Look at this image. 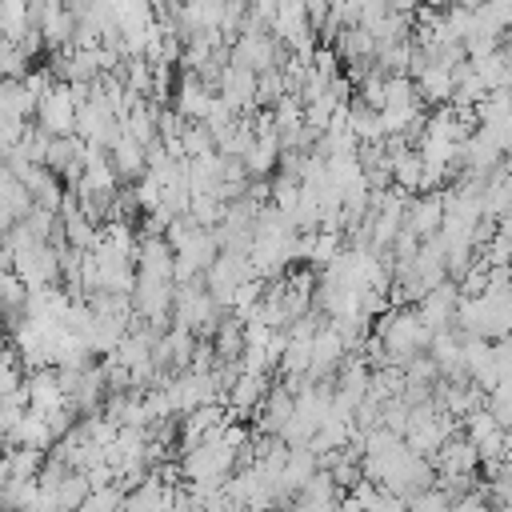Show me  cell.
I'll return each instance as SVG.
<instances>
[{"instance_id": "cell-11", "label": "cell", "mask_w": 512, "mask_h": 512, "mask_svg": "<svg viewBox=\"0 0 512 512\" xmlns=\"http://www.w3.org/2000/svg\"><path fill=\"white\" fill-rule=\"evenodd\" d=\"M244 344H248V336H244V320H240V316H232V312H224V316H220V324L212 328V356H216V364L240 360Z\"/></svg>"}, {"instance_id": "cell-20", "label": "cell", "mask_w": 512, "mask_h": 512, "mask_svg": "<svg viewBox=\"0 0 512 512\" xmlns=\"http://www.w3.org/2000/svg\"><path fill=\"white\" fill-rule=\"evenodd\" d=\"M240 4H248V0H240Z\"/></svg>"}, {"instance_id": "cell-5", "label": "cell", "mask_w": 512, "mask_h": 512, "mask_svg": "<svg viewBox=\"0 0 512 512\" xmlns=\"http://www.w3.org/2000/svg\"><path fill=\"white\" fill-rule=\"evenodd\" d=\"M456 300H460V288H456L452 280H444V284L428 288L412 308H416V316L424 320L428 332H444V328H452V320H456Z\"/></svg>"}, {"instance_id": "cell-8", "label": "cell", "mask_w": 512, "mask_h": 512, "mask_svg": "<svg viewBox=\"0 0 512 512\" xmlns=\"http://www.w3.org/2000/svg\"><path fill=\"white\" fill-rule=\"evenodd\" d=\"M212 96H216V92H212L200 76L180 72V76H176V84H172V96H168L172 104H168V108H172L176 116H184V120H204V108H208V100H212Z\"/></svg>"}, {"instance_id": "cell-17", "label": "cell", "mask_w": 512, "mask_h": 512, "mask_svg": "<svg viewBox=\"0 0 512 512\" xmlns=\"http://www.w3.org/2000/svg\"><path fill=\"white\" fill-rule=\"evenodd\" d=\"M448 512H492V504H488V496H484V484H480L476 492H468V496L452 500V504H448Z\"/></svg>"}, {"instance_id": "cell-14", "label": "cell", "mask_w": 512, "mask_h": 512, "mask_svg": "<svg viewBox=\"0 0 512 512\" xmlns=\"http://www.w3.org/2000/svg\"><path fill=\"white\" fill-rule=\"evenodd\" d=\"M32 12H28V0H0V36L12 40V44H24L32 36Z\"/></svg>"}, {"instance_id": "cell-15", "label": "cell", "mask_w": 512, "mask_h": 512, "mask_svg": "<svg viewBox=\"0 0 512 512\" xmlns=\"http://www.w3.org/2000/svg\"><path fill=\"white\" fill-rule=\"evenodd\" d=\"M28 304V288L12 268H0V320H16L24 316Z\"/></svg>"}, {"instance_id": "cell-2", "label": "cell", "mask_w": 512, "mask_h": 512, "mask_svg": "<svg viewBox=\"0 0 512 512\" xmlns=\"http://www.w3.org/2000/svg\"><path fill=\"white\" fill-rule=\"evenodd\" d=\"M32 124H36L44 136H76V92H72V84L52 80V84L40 92V100H36Z\"/></svg>"}, {"instance_id": "cell-3", "label": "cell", "mask_w": 512, "mask_h": 512, "mask_svg": "<svg viewBox=\"0 0 512 512\" xmlns=\"http://www.w3.org/2000/svg\"><path fill=\"white\" fill-rule=\"evenodd\" d=\"M248 280H256V272H252V264H248V252H216V260H212L208 272H204V288H208V296H212L224 312H228L236 288L248 284Z\"/></svg>"}, {"instance_id": "cell-9", "label": "cell", "mask_w": 512, "mask_h": 512, "mask_svg": "<svg viewBox=\"0 0 512 512\" xmlns=\"http://www.w3.org/2000/svg\"><path fill=\"white\" fill-rule=\"evenodd\" d=\"M340 500H344V492L336 488V480L320 468L312 480H304L300 484V492L292 496V508L296 512H336L340 508Z\"/></svg>"}, {"instance_id": "cell-13", "label": "cell", "mask_w": 512, "mask_h": 512, "mask_svg": "<svg viewBox=\"0 0 512 512\" xmlns=\"http://www.w3.org/2000/svg\"><path fill=\"white\" fill-rule=\"evenodd\" d=\"M472 68H476V76L484 80L488 92H512V48L500 44L496 52L472 60Z\"/></svg>"}, {"instance_id": "cell-21", "label": "cell", "mask_w": 512, "mask_h": 512, "mask_svg": "<svg viewBox=\"0 0 512 512\" xmlns=\"http://www.w3.org/2000/svg\"><path fill=\"white\" fill-rule=\"evenodd\" d=\"M0 80H4V76H0Z\"/></svg>"}, {"instance_id": "cell-18", "label": "cell", "mask_w": 512, "mask_h": 512, "mask_svg": "<svg viewBox=\"0 0 512 512\" xmlns=\"http://www.w3.org/2000/svg\"><path fill=\"white\" fill-rule=\"evenodd\" d=\"M484 4H488V12L500 20V28L508 32V28H512V0H484Z\"/></svg>"}, {"instance_id": "cell-12", "label": "cell", "mask_w": 512, "mask_h": 512, "mask_svg": "<svg viewBox=\"0 0 512 512\" xmlns=\"http://www.w3.org/2000/svg\"><path fill=\"white\" fill-rule=\"evenodd\" d=\"M412 84H416V92H420V100H424L428 108L452 104V68L428 64V68H420V72L412 76Z\"/></svg>"}, {"instance_id": "cell-19", "label": "cell", "mask_w": 512, "mask_h": 512, "mask_svg": "<svg viewBox=\"0 0 512 512\" xmlns=\"http://www.w3.org/2000/svg\"><path fill=\"white\" fill-rule=\"evenodd\" d=\"M504 172H508V176H512V152H508V156H504Z\"/></svg>"}, {"instance_id": "cell-7", "label": "cell", "mask_w": 512, "mask_h": 512, "mask_svg": "<svg viewBox=\"0 0 512 512\" xmlns=\"http://www.w3.org/2000/svg\"><path fill=\"white\" fill-rule=\"evenodd\" d=\"M432 468H436V476H476L480 472V456H476V448L460 436V428L440 444V452L432 456Z\"/></svg>"}, {"instance_id": "cell-16", "label": "cell", "mask_w": 512, "mask_h": 512, "mask_svg": "<svg viewBox=\"0 0 512 512\" xmlns=\"http://www.w3.org/2000/svg\"><path fill=\"white\" fill-rule=\"evenodd\" d=\"M484 408L492 412L500 432H512V384H496L492 392H484Z\"/></svg>"}, {"instance_id": "cell-10", "label": "cell", "mask_w": 512, "mask_h": 512, "mask_svg": "<svg viewBox=\"0 0 512 512\" xmlns=\"http://www.w3.org/2000/svg\"><path fill=\"white\" fill-rule=\"evenodd\" d=\"M108 164H112V172H116L120 184H136V180L148 172V148L120 132L116 144L108 148Z\"/></svg>"}, {"instance_id": "cell-4", "label": "cell", "mask_w": 512, "mask_h": 512, "mask_svg": "<svg viewBox=\"0 0 512 512\" xmlns=\"http://www.w3.org/2000/svg\"><path fill=\"white\" fill-rule=\"evenodd\" d=\"M444 224V192H416L404 208V232L416 240H432Z\"/></svg>"}, {"instance_id": "cell-6", "label": "cell", "mask_w": 512, "mask_h": 512, "mask_svg": "<svg viewBox=\"0 0 512 512\" xmlns=\"http://www.w3.org/2000/svg\"><path fill=\"white\" fill-rule=\"evenodd\" d=\"M268 388H272V376L240 372V376L228 384V392H224V400H220V404L228 408V416H252V412H260V404H264Z\"/></svg>"}, {"instance_id": "cell-1", "label": "cell", "mask_w": 512, "mask_h": 512, "mask_svg": "<svg viewBox=\"0 0 512 512\" xmlns=\"http://www.w3.org/2000/svg\"><path fill=\"white\" fill-rule=\"evenodd\" d=\"M220 316H224V308L208 296L204 280L176 284V296H172V328H184L196 340H204V336H212V328L220 324Z\"/></svg>"}]
</instances>
